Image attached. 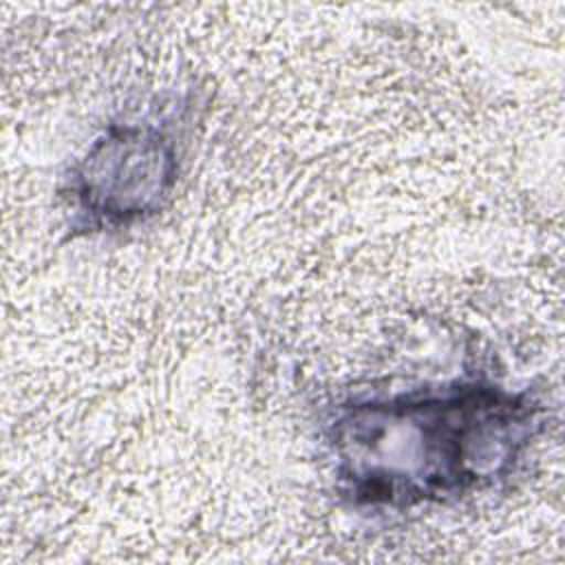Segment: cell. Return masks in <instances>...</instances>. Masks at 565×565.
<instances>
[{
	"label": "cell",
	"mask_w": 565,
	"mask_h": 565,
	"mask_svg": "<svg viewBox=\"0 0 565 565\" xmlns=\"http://www.w3.org/2000/svg\"><path fill=\"white\" fill-rule=\"evenodd\" d=\"M530 388L486 375L349 397L324 422L338 490L355 508L450 503L514 472L545 430Z\"/></svg>",
	"instance_id": "obj_1"
},
{
	"label": "cell",
	"mask_w": 565,
	"mask_h": 565,
	"mask_svg": "<svg viewBox=\"0 0 565 565\" xmlns=\"http://www.w3.org/2000/svg\"><path fill=\"white\" fill-rule=\"evenodd\" d=\"M183 148V108L110 121L66 177L71 227L110 232L154 216L179 181Z\"/></svg>",
	"instance_id": "obj_2"
}]
</instances>
